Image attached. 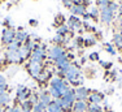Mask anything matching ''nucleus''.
I'll return each mask as SVG.
<instances>
[{"label":"nucleus","mask_w":122,"mask_h":112,"mask_svg":"<svg viewBox=\"0 0 122 112\" xmlns=\"http://www.w3.org/2000/svg\"><path fill=\"white\" fill-rule=\"evenodd\" d=\"M109 3L110 1H108V0H96V5H97V8H100V9L108 8Z\"/></svg>","instance_id":"nucleus-30"},{"label":"nucleus","mask_w":122,"mask_h":112,"mask_svg":"<svg viewBox=\"0 0 122 112\" xmlns=\"http://www.w3.org/2000/svg\"><path fill=\"white\" fill-rule=\"evenodd\" d=\"M62 4H64V7H66V8H69V9H70L71 7H73V1H71V0H62Z\"/></svg>","instance_id":"nucleus-39"},{"label":"nucleus","mask_w":122,"mask_h":112,"mask_svg":"<svg viewBox=\"0 0 122 112\" xmlns=\"http://www.w3.org/2000/svg\"><path fill=\"white\" fill-rule=\"evenodd\" d=\"M5 59H7L8 63H12V64H21L24 63L20 56V52L18 51H5Z\"/></svg>","instance_id":"nucleus-7"},{"label":"nucleus","mask_w":122,"mask_h":112,"mask_svg":"<svg viewBox=\"0 0 122 112\" xmlns=\"http://www.w3.org/2000/svg\"><path fill=\"white\" fill-rule=\"evenodd\" d=\"M59 112H66V111H64V110H61V111H59Z\"/></svg>","instance_id":"nucleus-49"},{"label":"nucleus","mask_w":122,"mask_h":112,"mask_svg":"<svg viewBox=\"0 0 122 112\" xmlns=\"http://www.w3.org/2000/svg\"><path fill=\"white\" fill-rule=\"evenodd\" d=\"M90 3H91V0H82V4L87 7V5H90Z\"/></svg>","instance_id":"nucleus-45"},{"label":"nucleus","mask_w":122,"mask_h":112,"mask_svg":"<svg viewBox=\"0 0 122 112\" xmlns=\"http://www.w3.org/2000/svg\"><path fill=\"white\" fill-rule=\"evenodd\" d=\"M100 64H101V67L105 68V69H110V68L113 67V64L110 63V61H100Z\"/></svg>","instance_id":"nucleus-37"},{"label":"nucleus","mask_w":122,"mask_h":112,"mask_svg":"<svg viewBox=\"0 0 122 112\" xmlns=\"http://www.w3.org/2000/svg\"><path fill=\"white\" fill-rule=\"evenodd\" d=\"M51 74H52V73L49 72V70H44V69H43V72L40 73V74L38 76V78H36L38 82H42V84H43V82H47L48 79L51 78Z\"/></svg>","instance_id":"nucleus-18"},{"label":"nucleus","mask_w":122,"mask_h":112,"mask_svg":"<svg viewBox=\"0 0 122 112\" xmlns=\"http://www.w3.org/2000/svg\"><path fill=\"white\" fill-rule=\"evenodd\" d=\"M29 101H30L33 104H36V103H39V94H33L31 93L30 98H29Z\"/></svg>","instance_id":"nucleus-33"},{"label":"nucleus","mask_w":122,"mask_h":112,"mask_svg":"<svg viewBox=\"0 0 122 112\" xmlns=\"http://www.w3.org/2000/svg\"><path fill=\"white\" fill-rule=\"evenodd\" d=\"M105 51L110 55H116V48L113 47V45H110V43H107L105 45Z\"/></svg>","instance_id":"nucleus-32"},{"label":"nucleus","mask_w":122,"mask_h":112,"mask_svg":"<svg viewBox=\"0 0 122 112\" xmlns=\"http://www.w3.org/2000/svg\"><path fill=\"white\" fill-rule=\"evenodd\" d=\"M88 59L91 61H97L99 60V54H97V52H92V54H90Z\"/></svg>","instance_id":"nucleus-38"},{"label":"nucleus","mask_w":122,"mask_h":112,"mask_svg":"<svg viewBox=\"0 0 122 112\" xmlns=\"http://www.w3.org/2000/svg\"><path fill=\"white\" fill-rule=\"evenodd\" d=\"M5 25L9 26V29H12V20H10V17H7V18H5Z\"/></svg>","instance_id":"nucleus-41"},{"label":"nucleus","mask_w":122,"mask_h":112,"mask_svg":"<svg viewBox=\"0 0 122 112\" xmlns=\"http://www.w3.org/2000/svg\"><path fill=\"white\" fill-rule=\"evenodd\" d=\"M68 28L71 29V30H78L82 31V21L78 18L77 16H70V18L68 20Z\"/></svg>","instance_id":"nucleus-10"},{"label":"nucleus","mask_w":122,"mask_h":112,"mask_svg":"<svg viewBox=\"0 0 122 112\" xmlns=\"http://www.w3.org/2000/svg\"><path fill=\"white\" fill-rule=\"evenodd\" d=\"M4 112H22V110H21V107H20L18 104H14V106H12V107H5V110H4Z\"/></svg>","instance_id":"nucleus-29"},{"label":"nucleus","mask_w":122,"mask_h":112,"mask_svg":"<svg viewBox=\"0 0 122 112\" xmlns=\"http://www.w3.org/2000/svg\"><path fill=\"white\" fill-rule=\"evenodd\" d=\"M30 95H31V91L26 86H24V85H18L17 86V93H16V102L17 103L20 102V104H21L22 102L29 101Z\"/></svg>","instance_id":"nucleus-4"},{"label":"nucleus","mask_w":122,"mask_h":112,"mask_svg":"<svg viewBox=\"0 0 122 112\" xmlns=\"http://www.w3.org/2000/svg\"><path fill=\"white\" fill-rule=\"evenodd\" d=\"M48 55H49V59H52L53 61H56L59 57H61V56L65 55V50H64L61 46L56 45V46H53L51 50H49V54Z\"/></svg>","instance_id":"nucleus-9"},{"label":"nucleus","mask_w":122,"mask_h":112,"mask_svg":"<svg viewBox=\"0 0 122 112\" xmlns=\"http://www.w3.org/2000/svg\"><path fill=\"white\" fill-rule=\"evenodd\" d=\"M21 46H22L21 42H18L17 39H14L10 45L7 46V50H8V51H18V50L21 48Z\"/></svg>","instance_id":"nucleus-21"},{"label":"nucleus","mask_w":122,"mask_h":112,"mask_svg":"<svg viewBox=\"0 0 122 112\" xmlns=\"http://www.w3.org/2000/svg\"><path fill=\"white\" fill-rule=\"evenodd\" d=\"M104 108H105V111H108V112H112V107H110V106L108 104V103H105V104H104Z\"/></svg>","instance_id":"nucleus-43"},{"label":"nucleus","mask_w":122,"mask_h":112,"mask_svg":"<svg viewBox=\"0 0 122 112\" xmlns=\"http://www.w3.org/2000/svg\"><path fill=\"white\" fill-rule=\"evenodd\" d=\"M64 22H65V17L62 14H57L56 18H55V25L61 26V25H64Z\"/></svg>","instance_id":"nucleus-31"},{"label":"nucleus","mask_w":122,"mask_h":112,"mask_svg":"<svg viewBox=\"0 0 122 112\" xmlns=\"http://www.w3.org/2000/svg\"><path fill=\"white\" fill-rule=\"evenodd\" d=\"M88 95H90V90L86 89L83 86H78L75 89V99L77 101H83L86 102L88 99Z\"/></svg>","instance_id":"nucleus-11"},{"label":"nucleus","mask_w":122,"mask_h":112,"mask_svg":"<svg viewBox=\"0 0 122 112\" xmlns=\"http://www.w3.org/2000/svg\"><path fill=\"white\" fill-rule=\"evenodd\" d=\"M87 13L90 14V17H91V18H97L99 14H100V11H99L97 7H92L91 9H90V12H87Z\"/></svg>","instance_id":"nucleus-27"},{"label":"nucleus","mask_w":122,"mask_h":112,"mask_svg":"<svg viewBox=\"0 0 122 112\" xmlns=\"http://www.w3.org/2000/svg\"><path fill=\"white\" fill-rule=\"evenodd\" d=\"M12 102V96H10V94L9 93H4V94H1L0 95V106L1 107H8V104Z\"/></svg>","instance_id":"nucleus-17"},{"label":"nucleus","mask_w":122,"mask_h":112,"mask_svg":"<svg viewBox=\"0 0 122 112\" xmlns=\"http://www.w3.org/2000/svg\"><path fill=\"white\" fill-rule=\"evenodd\" d=\"M121 1H122V0H121Z\"/></svg>","instance_id":"nucleus-52"},{"label":"nucleus","mask_w":122,"mask_h":112,"mask_svg":"<svg viewBox=\"0 0 122 112\" xmlns=\"http://www.w3.org/2000/svg\"><path fill=\"white\" fill-rule=\"evenodd\" d=\"M68 33H69V28H68V25H65V23L57 28V34H59V35H62V37H65V35L68 34Z\"/></svg>","instance_id":"nucleus-25"},{"label":"nucleus","mask_w":122,"mask_h":112,"mask_svg":"<svg viewBox=\"0 0 122 112\" xmlns=\"http://www.w3.org/2000/svg\"><path fill=\"white\" fill-rule=\"evenodd\" d=\"M95 43H96V40H95V38H86L85 39V43H83V45H85L86 47H90V46H94Z\"/></svg>","instance_id":"nucleus-34"},{"label":"nucleus","mask_w":122,"mask_h":112,"mask_svg":"<svg viewBox=\"0 0 122 112\" xmlns=\"http://www.w3.org/2000/svg\"><path fill=\"white\" fill-rule=\"evenodd\" d=\"M49 94H51V96H52V99H53V101H55V99H60L61 96H62L60 91L57 90V89H55V87H49Z\"/></svg>","instance_id":"nucleus-26"},{"label":"nucleus","mask_w":122,"mask_h":112,"mask_svg":"<svg viewBox=\"0 0 122 112\" xmlns=\"http://www.w3.org/2000/svg\"><path fill=\"white\" fill-rule=\"evenodd\" d=\"M70 12L73 13V16H83L86 13V7L83 4H74L70 8Z\"/></svg>","instance_id":"nucleus-14"},{"label":"nucleus","mask_w":122,"mask_h":112,"mask_svg":"<svg viewBox=\"0 0 122 112\" xmlns=\"http://www.w3.org/2000/svg\"><path fill=\"white\" fill-rule=\"evenodd\" d=\"M51 87H55V89H57L61 93V95L64 96V94L66 93L69 89H70V86H69V82L68 81H64L62 78L60 77H55L51 79Z\"/></svg>","instance_id":"nucleus-2"},{"label":"nucleus","mask_w":122,"mask_h":112,"mask_svg":"<svg viewBox=\"0 0 122 112\" xmlns=\"http://www.w3.org/2000/svg\"><path fill=\"white\" fill-rule=\"evenodd\" d=\"M4 110H5V108H4V107H1V106H0V112H4Z\"/></svg>","instance_id":"nucleus-47"},{"label":"nucleus","mask_w":122,"mask_h":112,"mask_svg":"<svg viewBox=\"0 0 122 112\" xmlns=\"http://www.w3.org/2000/svg\"><path fill=\"white\" fill-rule=\"evenodd\" d=\"M108 1H114V0H108Z\"/></svg>","instance_id":"nucleus-50"},{"label":"nucleus","mask_w":122,"mask_h":112,"mask_svg":"<svg viewBox=\"0 0 122 112\" xmlns=\"http://www.w3.org/2000/svg\"><path fill=\"white\" fill-rule=\"evenodd\" d=\"M87 101L91 104H99V103H101L104 101V94L100 93V91H92V93H90Z\"/></svg>","instance_id":"nucleus-12"},{"label":"nucleus","mask_w":122,"mask_h":112,"mask_svg":"<svg viewBox=\"0 0 122 112\" xmlns=\"http://www.w3.org/2000/svg\"><path fill=\"white\" fill-rule=\"evenodd\" d=\"M65 78L68 82H77V81H81V69L78 68L75 64H70V67L66 69L65 72Z\"/></svg>","instance_id":"nucleus-1"},{"label":"nucleus","mask_w":122,"mask_h":112,"mask_svg":"<svg viewBox=\"0 0 122 112\" xmlns=\"http://www.w3.org/2000/svg\"><path fill=\"white\" fill-rule=\"evenodd\" d=\"M16 39L18 40V42H21L22 45H24L26 40L29 39V35H27V33H26V31H24V30H21V31L18 30V31L16 33Z\"/></svg>","instance_id":"nucleus-20"},{"label":"nucleus","mask_w":122,"mask_h":112,"mask_svg":"<svg viewBox=\"0 0 122 112\" xmlns=\"http://www.w3.org/2000/svg\"><path fill=\"white\" fill-rule=\"evenodd\" d=\"M113 45L116 47H118V48H122V37L120 34H114L113 35Z\"/></svg>","instance_id":"nucleus-23"},{"label":"nucleus","mask_w":122,"mask_h":112,"mask_svg":"<svg viewBox=\"0 0 122 112\" xmlns=\"http://www.w3.org/2000/svg\"><path fill=\"white\" fill-rule=\"evenodd\" d=\"M39 102L42 103V104L47 106V107L51 104L52 96H51V94H49V91H42V93L39 94Z\"/></svg>","instance_id":"nucleus-13"},{"label":"nucleus","mask_w":122,"mask_h":112,"mask_svg":"<svg viewBox=\"0 0 122 112\" xmlns=\"http://www.w3.org/2000/svg\"><path fill=\"white\" fill-rule=\"evenodd\" d=\"M20 107H21L22 112H33L34 104L30 101H25V102H22L21 104H20Z\"/></svg>","instance_id":"nucleus-19"},{"label":"nucleus","mask_w":122,"mask_h":112,"mask_svg":"<svg viewBox=\"0 0 122 112\" xmlns=\"http://www.w3.org/2000/svg\"><path fill=\"white\" fill-rule=\"evenodd\" d=\"M114 18V12H112L109 8H104V9H100V20L101 22L109 25L110 22Z\"/></svg>","instance_id":"nucleus-8"},{"label":"nucleus","mask_w":122,"mask_h":112,"mask_svg":"<svg viewBox=\"0 0 122 112\" xmlns=\"http://www.w3.org/2000/svg\"><path fill=\"white\" fill-rule=\"evenodd\" d=\"M7 84V78L4 76H0V85H5Z\"/></svg>","instance_id":"nucleus-42"},{"label":"nucleus","mask_w":122,"mask_h":112,"mask_svg":"<svg viewBox=\"0 0 122 112\" xmlns=\"http://www.w3.org/2000/svg\"><path fill=\"white\" fill-rule=\"evenodd\" d=\"M73 4H82V0H71Z\"/></svg>","instance_id":"nucleus-46"},{"label":"nucleus","mask_w":122,"mask_h":112,"mask_svg":"<svg viewBox=\"0 0 122 112\" xmlns=\"http://www.w3.org/2000/svg\"><path fill=\"white\" fill-rule=\"evenodd\" d=\"M4 93H8V85L7 84H5V85H0V95L4 94Z\"/></svg>","instance_id":"nucleus-40"},{"label":"nucleus","mask_w":122,"mask_h":112,"mask_svg":"<svg viewBox=\"0 0 122 112\" xmlns=\"http://www.w3.org/2000/svg\"><path fill=\"white\" fill-rule=\"evenodd\" d=\"M87 111L88 112H103V110H101V107L99 104H91V103L88 104Z\"/></svg>","instance_id":"nucleus-28"},{"label":"nucleus","mask_w":122,"mask_h":112,"mask_svg":"<svg viewBox=\"0 0 122 112\" xmlns=\"http://www.w3.org/2000/svg\"><path fill=\"white\" fill-rule=\"evenodd\" d=\"M33 112H47V106L42 104V103H36L34 104V108H33Z\"/></svg>","instance_id":"nucleus-24"},{"label":"nucleus","mask_w":122,"mask_h":112,"mask_svg":"<svg viewBox=\"0 0 122 112\" xmlns=\"http://www.w3.org/2000/svg\"><path fill=\"white\" fill-rule=\"evenodd\" d=\"M59 111H61V107L56 103V101H52L51 104L47 107V112H59Z\"/></svg>","instance_id":"nucleus-22"},{"label":"nucleus","mask_w":122,"mask_h":112,"mask_svg":"<svg viewBox=\"0 0 122 112\" xmlns=\"http://www.w3.org/2000/svg\"><path fill=\"white\" fill-rule=\"evenodd\" d=\"M121 52H122V48H121Z\"/></svg>","instance_id":"nucleus-51"},{"label":"nucleus","mask_w":122,"mask_h":112,"mask_svg":"<svg viewBox=\"0 0 122 112\" xmlns=\"http://www.w3.org/2000/svg\"><path fill=\"white\" fill-rule=\"evenodd\" d=\"M64 40H65V39H64V37H62V35H59V34H57L56 37L53 38V42H55V43H57V46H60L61 43L64 42Z\"/></svg>","instance_id":"nucleus-35"},{"label":"nucleus","mask_w":122,"mask_h":112,"mask_svg":"<svg viewBox=\"0 0 122 112\" xmlns=\"http://www.w3.org/2000/svg\"><path fill=\"white\" fill-rule=\"evenodd\" d=\"M18 52H20V56H21L22 61H25V60H27V59H30V56H31V51H30V50H29L25 45L21 46V48L18 50Z\"/></svg>","instance_id":"nucleus-16"},{"label":"nucleus","mask_w":122,"mask_h":112,"mask_svg":"<svg viewBox=\"0 0 122 112\" xmlns=\"http://www.w3.org/2000/svg\"><path fill=\"white\" fill-rule=\"evenodd\" d=\"M120 35L122 37V26H121V30H120Z\"/></svg>","instance_id":"nucleus-48"},{"label":"nucleus","mask_w":122,"mask_h":112,"mask_svg":"<svg viewBox=\"0 0 122 112\" xmlns=\"http://www.w3.org/2000/svg\"><path fill=\"white\" fill-rule=\"evenodd\" d=\"M46 59V48L44 46H36V48L31 52L30 61L31 63H43V60Z\"/></svg>","instance_id":"nucleus-3"},{"label":"nucleus","mask_w":122,"mask_h":112,"mask_svg":"<svg viewBox=\"0 0 122 112\" xmlns=\"http://www.w3.org/2000/svg\"><path fill=\"white\" fill-rule=\"evenodd\" d=\"M16 39V31L13 30V29H4L3 30V34H1V43L3 45H10V43L13 42V40Z\"/></svg>","instance_id":"nucleus-5"},{"label":"nucleus","mask_w":122,"mask_h":112,"mask_svg":"<svg viewBox=\"0 0 122 112\" xmlns=\"http://www.w3.org/2000/svg\"><path fill=\"white\" fill-rule=\"evenodd\" d=\"M27 70H29V73H30L31 77H34L36 79L38 76L43 72V65L40 63H31L30 61V63L27 64Z\"/></svg>","instance_id":"nucleus-6"},{"label":"nucleus","mask_w":122,"mask_h":112,"mask_svg":"<svg viewBox=\"0 0 122 112\" xmlns=\"http://www.w3.org/2000/svg\"><path fill=\"white\" fill-rule=\"evenodd\" d=\"M29 23H30L31 26H36L38 25V21H36V20H30V22H29Z\"/></svg>","instance_id":"nucleus-44"},{"label":"nucleus","mask_w":122,"mask_h":112,"mask_svg":"<svg viewBox=\"0 0 122 112\" xmlns=\"http://www.w3.org/2000/svg\"><path fill=\"white\" fill-rule=\"evenodd\" d=\"M87 108H88V104H87V102H83V101H75L73 104L74 112H85L87 111Z\"/></svg>","instance_id":"nucleus-15"},{"label":"nucleus","mask_w":122,"mask_h":112,"mask_svg":"<svg viewBox=\"0 0 122 112\" xmlns=\"http://www.w3.org/2000/svg\"><path fill=\"white\" fill-rule=\"evenodd\" d=\"M108 8H109V9L112 11V12H116V11L118 9V4H116L114 1H110L109 5H108Z\"/></svg>","instance_id":"nucleus-36"}]
</instances>
